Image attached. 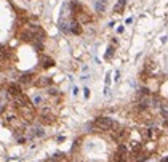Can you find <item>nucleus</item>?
<instances>
[{"mask_svg":"<svg viewBox=\"0 0 168 162\" xmlns=\"http://www.w3.org/2000/svg\"><path fill=\"white\" fill-rule=\"evenodd\" d=\"M94 127H96L98 130H111L114 127V120L111 119V117L101 116V117H98V119L94 120Z\"/></svg>","mask_w":168,"mask_h":162,"instance_id":"nucleus-1","label":"nucleus"},{"mask_svg":"<svg viewBox=\"0 0 168 162\" xmlns=\"http://www.w3.org/2000/svg\"><path fill=\"white\" fill-rule=\"evenodd\" d=\"M23 92H21V87L18 84H10L8 85V95H11V96H18V95H21Z\"/></svg>","mask_w":168,"mask_h":162,"instance_id":"nucleus-2","label":"nucleus"},{"mask_svg":"<svg viewBox=\"0 0 168 162\" xmlns=\"http://www.w3.org/2000/svg\"><path fill=\"white\" fill-rule=\"evenodd\" d=\"M144 136L147 138V140H154V138H157L158 136V132H157V128H154V127H149V128H146L144 132Z\"/></svg>","mask_w":168,"mask_h":162,"instance_id":"nucleus-3","label":"nucleus"},{"mask_svg":"<svg viewBox=\"0 0 168 162\" xmlns=\"http://www.w3.org/2000/svg\"><path fill=\"white\" fill-rule=\"evenodd\" d=\"M69 26H70V27H69V31H70L72 34H75V35L82 34V24H78L77 21H72V23H70Z\"/></svg>","mask_w":168,"mask_h":162,"instance_id":"nucleus-4","label":"nucleus"},{"mask_svg":"<svg viewBox=\"0 0 168 162\" xmlns=\"http://www.w3.org/2000/svg\"><path fill=\"white\" fill-rule=\"evenodd\" d=\"M77 23L78 24H82V23H88V21H91V18L88 16L86 13H83V11H80V13H77Z\"/></svg>","mask_w":168,"mask_h":162,"instance_id":"nucleus-5","label":"nucleus"},{"mask_svg":"<svg viewBox=\"0 0 168 162\" xmlns=\"http://www.w3.org/2000/svg\"><path fill=\"white\" fill-rule=\"evenodd\" d=\"M125 5H127V0H119V2L115 3V6H114V11H115V13H123V10H125Z\"/></svg>","mask_w":168,"mask_h":162,"instance_id":"nucleus-6","label":"nucleus"},{"mask_svg":"<svg viewBox=\"0 0 168 162\" xmlns=\"http://www.w3.org/2000/svg\"><path fill=\"white\" fill-rule=\"evenodd\" d=\"M40 120H42L43 124H51V122L55 120V117H53L51 114H47V112H42V114H40Z\"/></svg>","mask_w":168,"mask_h":162,"instance_id":"nucleus-7","label":"nucleus"},{"mask_svg":"<svg viewBox=\"0 0 168 162\" xmlns=\"http://www.w3.org/2000/svg\"><path fill=\"white\" fill-rule=\"evenodd\" d=\"M19 82L24 84V85L31 84L32 82V74H23V76H21V79H19Z\"/></svg>","mask_w":168,"mask_h":162,"instance_id":"nucleus-8","label":"nucleus"},{"mask_svg":"<svg viewBox=\"0 0 168 162\" xmlns=\"http://www.w3.org/2000/svg\"><path fill=\"white\" fill-rule=\"evenodd\" d=\"M43 128H40V127H35V128H32V132H31V138H34V136H43Z\"/></svg>","mask_w":168,"mask_h":162,"instance_id":"nucleus-9","label":"nucleus"},{"mask_svg":"<svg viewBox=\"0 0 168 162\" xmlns=\"http://www.w3.org/2000/svg\"><path fill=\"white\" fill-rule=\"evenodd\" d=\"M42 63H43V68H51V66H55V61L51 58H43Z\"/></svg>","mask_w":168,"mask_h":162,"instance_id":"nucleus-10","label":"nucleus"},{"mask_svg":"<svg viewBox=\"0 0 168 162\" xmlns=\"http://www.w3.org/2000/svg\"><path fill=\"white\" fill-rule=\"evenodd\" d=\"M104 10H106V3H103V2H99V0H98V2H96V11L103 13Z\"/></svg>","mask_w":168,"mask_h":162,"instance_id":"nucleus-11","label":"nucleus"},{"mask_svg":"<svg viewBox=\"0 0 168 162\" xmlns=\"http://www.w3.org/2000/svg\"><path fill=\"white\" fill-rule=\"evenodd\" d=\"M51 80H50V77H43V79H40L39 80V85H48Z\"/></svg>","mask_w":168,"mask_h":162,"instance_id":"nucleus-12","label":"nucleus"},{"mask_svg":"<svg viewBox=\"0 0 168 162\" xmlns=\"http://www.w3.org/2000/svg\"><path fill=\"white\" fill-rule=\"evenodd\" d=\"M34 104H35V106L42 104V96H40V95H37V96H34Z\"/></svg>","mask_w":168,"mask_h":162,"instance_id":"nucleus-13","label":"nucleus"},{"mask_svg":"<svg viewBox=\"0 0 168 162\" xmlns=\"http://www.w3.org/2000/svg\"><path fill=\"white\" fill-rule=\"evenodd\" d=\"M112 53H114V47H109L107 48V53H106V60H109V58L112 56Z\"/></svg>","mask_w":168,"mask_h":162,"instance_id":"nucleus-14","label":"nucleus"},{"mask_svg":"<svg viewBox=\"0 0 168 162\" xmlns=\"http://www.w3.org/2000/svg\"><path fill=\"white\" fill-rule=\"evenodd\" d=\"M48 93H50V95H58V90L51 87V88H48Z\"/></svg>","mask_w":168,"mask_h":162,"instance_id":"nucleus-15","label":"nucleus"},{"mask_svg":"<svg viewBox=\"0 0 168 162\" xmlns=\"http://www.w3.org/2000/svg\"><path fill=\"white\" fill-rule=\"evenodd\" d=\"M83 90H85V92H83V93H85V98H88V96H90V90H88V88H83Z\"/></svg>","mask_w":168,"mask_h":162,"instance_id":"nucleus-16","label":"nucleus"},{"mask_svg":"<svg viewBox=\"0 0 168 162\" xmlns=\"http://www.w3.org/2000/svg\"><path fill=\"white\" fill-rule=\"evenodd\" d=\"M165 125H166V127H168V119H166V120H165Z\"/></svg>","mask_w":168,"mask_h":162,"instance_id":"nucleus-17","label":"nucleus"},{"mask_svg":"<svg viewBox=\"0 0 168 162\" xmlns=\"http://www.w3.org/2000/svg\"><path fill=\"white\" fill-rule=\"evenodd\" d=\"M99 2H103V3H106V2H107V0H99Z\"/></svg>","mask_w":168,"mask_h":162,"instance_id":"nucleus-18","label":"nucleus"},{"mask_svg":"<svg viewBox=\"0 0 168 162\" xmlns=\"http://www.w3.org/2000/svg\"><path fill=\"white\" fill-rule=\"evenodd\" d=\"M162 162H168V157H166V159H163V160H162Z\"/></svg>","mask_w":168,"mask_h":162,"instance_id":"nucleus-19","label":"nucleus"}]
</instances>
